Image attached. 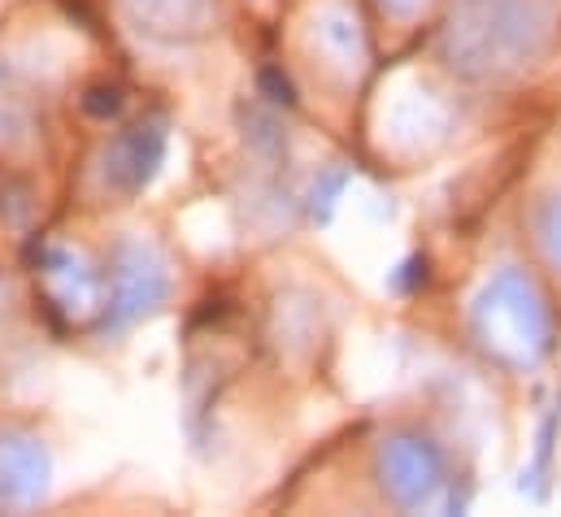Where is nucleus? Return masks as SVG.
<instances>
[{"mask_svg":"<svg viewBox=\"0 0 561 517\" xmlns=\"http://www.w3.org/2000/svg\"><path fill=\"white\" fill-rule=\"evenodd\" d=\"M127 253H131V265L110 269V274H114V283H118V300H114L118 322L140 318L144 309H152V300L165 291V274H161V265H144L148 253H144L140 244H127Z\"/></svg>","mask_w":561,"mask_h":517,"instance_id":"obj_1","label":"nucleus"},{"mask_svg":"<svg viewBox=\"0 0 561 517\" xmlns=\"http://www.w3.org/2000/svg\"><path fill=\"white\" fill-rule=\"evenodd\" d=\"M83 110H88L92 118H110V114L123 110V92H118L114 83H101V88H92V92L83 96Z\"/></svg>","mask_w":561,"mask_h":517,"instance_id":"obj_3","label":"nucleus"},{"mask_svg":"<svg viewBox=\"0 0 561 517\" xmlns=\"http://www.w3.org/2000/svg\"><path fill=\"white\" fill-rule=\"evenodd\" d=\"M161 143H165V135L157 127H131V135L114 148V157H127V165H118V170H110V179L114 183H123L127 192H140L144 183L152 179V170H157V161H161Z\"/></svg>","mask_w":561,"mask_h":517,"instance_id":"obj_2","label":"nucleus"},{"mask_svg":"<svg viewBox=\"0 0 561 517\" xmlns=\"http://www.w3.org/2000/svg\"><path fill=\"white\" fill-rule=\"evenodd\" d=\"M262 88L271 92V101H275V105H291V88H287V79H279L275 70H266V74H262Z\"/></svg>","mask_w":561,"mask_h":517,"instance_id":"obj_4","label":"nucleus"}]
</instances>
